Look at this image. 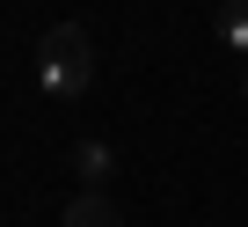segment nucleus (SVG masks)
<instances>
[{"instance_id": "1", "label": "nucleus", "mask_w": 248, "mask_h": 227, "mask_svg": "<svg viewBox=\"0 0 248 227\" xmlns=\"http://www.w3.org/2000/svg\"><path fill=\"white\" fill-rule=\"evenodd\" d=\"M88 81H95V37L80 22H51L44 44H37V88L51 103H80Z\"/></svg>"}, {"instance_id": "2", "label": "nucleus", "mask_w": 248, "mask_h": 227, "mask_svg": "<svg viewBox=\"0 0 248 227\" xmlns=\"http://www.w3.org/2000/svg\"><path fill=\"white\" fill-rule=\"evenodd\" d=\"M59 227H124V212H117L102 191H80V198L59 212Z\"/></svg>"}, {"instance_id": "3", "label": "nucleus", "mask_w": 248, "mask_h": 227, "mask_svg": "<svg viewBox=\"0 0 248 227\" xmlns=\"http://www.w3.org/2000/svg\"><path fill=\"white\" fill-rule=\"evenodd\" d=\"M73 169L88 176V191H102V176H109V147H102V140H80V147H73Z\"/></svg>"}, {"instance_id": "4", "label": "nucleus", "mask_w": 248, "mask_h": 227, "mask_svg": "<svg viewBox=\"0 0 248 227\" xmlns=\"http://www.w3.org/2000/svg\"><path fill=\"white\" fill-rule=\"evenodd\" d=\"M219 37H226V52H241V59H248V0H226V15H219Z\"/></svg>"}, {"instance_id": "5", "label": "nucleus", "mask_w": 248, "mask_h": 227, "mask_svg": "<svg viewBox=\"0 0 248 227\" xmlns=\"http://www.w3.org/2000/svg\"><path fill=\"white\" fill-rule=\"evenodd\" d=\"M241 88H248V73H241Z\"/></svg>"}]
</instances>
